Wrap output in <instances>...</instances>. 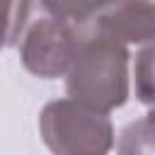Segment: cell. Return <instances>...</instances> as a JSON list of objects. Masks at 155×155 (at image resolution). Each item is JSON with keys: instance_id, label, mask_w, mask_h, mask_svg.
Listing matches in <instances>:
<instances>
[{"instance_id": "cell-2", "label": "cell", "mask_w": 155, "mask_h": 155, "mask_svg": "<svg viewBox=\"0 0 155 155\" xmlns=\"http://www.w3.org/2000/svg\"><path fill=\"white\" fill-rule=\"evenodd\" d=\"M39 133L53 155H109L116 140L109 114L73 97L53 99L41 109Z\"/></svg>"}, {"instance_id": "cell-1", "label": "cell", "mask_w": 155, "mask_h": 155, "mask_svg": "<svg viewBox=\"0 0 155 155\" xmlns=\"http://www.w3.org/2000/svg\"><path fill=\"white\" fill-rule=\"evenodd\" d=\"M128 58L131 56L124 44L85 31L65 70L68 94L107 114L124 107L131 90Z\"/></svg>"}, {"instance_id": "cell-5", "label": "cell", "mask_w": 155, "mask_h": 155, "mask_svg": "<svg viewBox=\"0 0 155 155\" xmlns=\"http://www.w3.org/2000/svg\"><path fill=\"white\" fill-rule=\"evenodd\" d=\"M111 2L114 0H36V7L75 27H87Z\"/></svg>"}, {"instance_id": "cell-3", "label": "cell", "mask_w": 155, "mask_h": 155, "mask_svg": "<svg viewBox=\"0 0 155 155\" xmlns=\"http://www.w3.org/2000/svg\"><path fill=\"white\" fill-rule=\"evenodd\" d=\"M85 34V27H75L65 19L46 15L44 10H34L27 19L17 44L22 65L44 80L63 78L78 46Z\"/></svg>"}, {"instance_id": "cell-4", "label": "cell", "mask_w": 155, "mask_h": 155, "mask_svg": "<svg viewBox=\"0 0 155 155\" xmlns=\"http://www.w3.org/2000/svg\"><path fill=\"white\" fill-rule=\"evenodd\" d=\"M153 22H155L153 0H114L85 27V31L107 36L124 46L128 44L148 46L153 44L155 36Z\"/></svg>"}, {"instance_id": "cell-6", "label": "cell", "mask_w": 155, "mask_h": 155, "mask_svg": "<svg viewBox=\"0 0 155 155\" xmlns=\"http://www.w3.org/2000/svg\"><path fill=\"white\" fill-rule=\"evenodd\" d=\"M34 10L36 0H0V51L7 44H17Z\"/></svg>"}, {"instance_id": "cell-8", "label": "cell", "mask_w": 155, "mask_h": 155, "mask_svg": "<svg viewBox=\"0 0 155 155\" xmlns=\"http://www.w3.org/2000/svg\"><path fill=\"white\" fill-rule=\"evenodd\" d=\"M136 94L143 104L153 102V44H148L136 58Z\"/></svg>"}, {"instance_id": "cell-7", "label": "cell", "mask_w": 155, "mask_h": 155, "mask_svg": "<svg viewBox=\"0 0 155 155\" xmlns=\"http://www.w3.org/2000/svg\"><path fill=\"white\" fill-rule=\"evenodd\" d=\"M119 155H153V116L131 121L119 136Z\"/></svg>"}]
</instances>
